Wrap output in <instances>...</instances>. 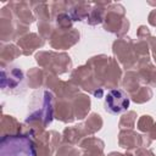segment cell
Listing matches in <instances>:
<instances>
[{
    "label": "cell",
    "mask_w": 156,
    "mask_h": 156,
    "mask_svg": "<svg viewBox=\"0 0 156 156\" xmlns=\"http://www.w3.org/2000/svg\"><path fill=\"white\" fill-rule=\"evenodd\" d=\"M0 156H37L35 144L27 135H5L0 141Z\"/></svg>",
    "instance_id": "obj_1"
},
{
    "label": "cell",
    "mask_w": 156,
    "mask_h": 156,
    "mask_svg": "<svg viewBox=\"0 0 156 156\" xmlns=\"http://www.w3.org/2000/svg\"><path fill=\"white\" fill-rule=\"evenodd\" d=\"M129 98L122 89H112L106 94L105 110L111 115H119L126 112L129 107Z\"/></svg>",
    "instance_id": "obj_2"
},
{
    "label": "cell",
    "mask_w": 156,
    "mask_h": 156,
    "mask_svg": "<svg viewBox=\"0 0 156 156\" xmlns=\"http://www.w3.org/2000/svg\"><path fill=\"white\" fill-rule=\"evenodd\" d=\"M24 82L23 72L18 67H9L1 69V89L2 91L13 93L21 88Z\"/></svg>",
    "instance_id": "obj_3"
}]
</instances>
